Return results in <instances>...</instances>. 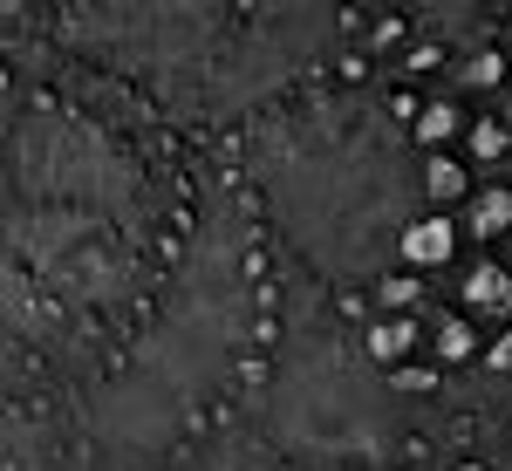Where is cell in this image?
<instances>
[{
	"label": "cell",
	"mask_w": 512,
	"mask_h": 471,
	"mask_svg": "<svg viewBox=\"0 0 512 471\" xmlns=\"http://www.w3.org/2000/svg\"><path fill=\"white\" fill-rule=\"evenodd\" d=\"M458 219L472 226V239H506L512 233V185H472Z\"/></svg>",
	"instance_id": "cell-10"
},
{
	"label": "cell",
	"mask_w": 512,
	"mask_h": 471,
	"mask_svg": "<svg viewBox=\"0 0 512 471\" xmlns=\"http://www.w3.org/2000/svg\"><path fill=\"white\" fill-rule=\"evenodd\" d=\"M451 48L444 41H431V35H410L403 41V55H396V69H403V82H431V76H451Z\"/></svg>",
	"instance_id": "cell-13"
},
{
	"label": "cell",
	"mask_w": 512,
	"mask_h": 471,
	"mask_svg": "<svg viewBox=\"0 0 512 471\" xmlns=\"http://www.w3.org/2000/svg\"><path fill=\"white\" fill-rule=\"evenodd\" d=\"M506 55H512V48H506Z\"/></svg>",
	"instance_id": "cell-24"
},
{
	"label": "cell",
	"mask_w": 512,
	"mask_h": 471,
	"mask_svg": "<svg viewBox=\"0 0 512 471\" xmlns=\"http://www.w3.org/2000/svg\"><path fill=\"white\" fill-rule=\"evenodd\" d=\"M383 390L390 396H437L444 390V369H437V362H403V369L383 376Z\"/></svg>",
	"instance_id": "cell-16"
},
{
	"label": "cell",
	"mask_w": 512,
	"mask_h": 471,
	"mask_svg": "<svg viewBox=\"0 0 512 471\" xmlns=\"http://www.w3.org/2000/svg\"><path fill=\"white\" fill-rule=\"evenodd\" d=\"M396 260L410 274H437L458 260V212H417L403 233H396Z\"/></svg>",
	"instance_id": "cell-5"
},
{
	"label": "cell",
	"mask_w": 512,
	"mask_h": 471,
	"mask_svg": "<svg viewBox=\"0 0 512 471\" xmlns=\"http://www.w3.org/2000/svg\"><path fill=\"white\" fill-rule=\"evenodd\" d=\"M417 192H424V212H451V205H465V198H472V164L451 157V151L417 157Z\"/></svg>",
	"instance_id": "cell-7"
},
{
	"label": "cell",
	"mask_w": 512,
	"mask_h": 471,
	"mask_svg": "<svg viewBox=\"0 0 512 471\" xmlns=\"http://www.w3.org/2000/svg\"><path fill=\"white\" fill-rule=\"evenodd\" d=\"M458 301L465 308H485V314H512V274L499 260H472L458 274Z\"/></svg>",
	"instance_id": "cell-9"
},
{
	"label": "cell",
	"mask_w": 512,
	"mask_h": 471,
	"mask_svg": "<svg viewBox=\"0 0 512 471\" xmlns=\"http://www.w3.org/2000/svg\"><path fill=\"white\" fill-rule=\"evenodd\" d=\"M451 471H485V465H465V458H458V465H451Z\"/></svg>",
	"instance_id": "cell-20"
},
{
	"label": "cell",
	"mask_w": 512,
	"mask_h": 471,
	"mask_svg": "<svg viewBox=\"0 0 512 471\" xmlns=\"http://www.w3.org/2000/svg\"><path fill=\"white\" fill-rule=\"evenodd\" d=\"M376 301L390 314H417L424 308V274H410V267H390V274L376 280Z\"/></svg>",
	"instance_id": "cell-15"
},
{
	"label": "cell",
	"mask_w": 512,
	"mask_h": 471,
	"mask_svg": "<svg viewBox=\"0 0 512 471\" xmlns=\"http://www.w3.org/2000/svg\"><path fill=\"white\" fill-rule=\"evenodd\" d=\"M465 144H472V164H485V171H506V164H512V123L499 117V110H485V117L465 123Z\"/></svg>",
	"instance_id": "cell-12"
},
{
	"label": "cell",
	"mask_w": 512,
	"mask_h": 471,
	"mask_svg": "<svg viewBox=\"0 0 512 471\" xmlns=\"http://www.w3.org/2000/svg\"><path fill=\"white\" fill-rule=\"evenodd\" d=\"M355 471H403V465H390V458H376V465H355Z\"/></svg>",
	"instance_id": "cell-19"
},
{
	"label": "cell",
	"mask_w": 512,
	"mask_h": 471,
	"mask_svg": "<svg viewBox=\"0 0 512 471\" xmlns=\"http://www.w3.org/2000/svg\"><path fill=\"white\" fill-rule=\"evenodd\" d=\"M506 76H512V55L499 41H478V48H465V55L451 62V82H458V89H499Z\"/></svg>",
	"instance_id": "cell-11"
},
{
	"label": "cell",
	"mask_w": 512,
	"mask_h": 471,
	"mask_svg": "<svg viewBox=\"0 0 512 471\" xmlns=\"http://www.w3.org/2000/svg\"><path fill=\"white\" fill-rule=\"evenodd\" d=\"M260 431L301 465H376L403 444L396 396L362 362L349 321L308 308L287 335H274V362L260 369Z\"/></svg>",
	"instance_id": "cell-4"
},
{
	"label": "cell",
	"mask_w": 512,
	"mask_h": 471,
	"mask_svg": "<svg viewBox=\"0 0 512 471\" xmlns=\"http://www.w3.org/2000/svg\"><path fill=\"white\" fill-rule=\"evenodd\" d=\"M499 471H512V465H499Z\"/></svg>",
	"instance_id": "cell-21"
},
{
	"label": "cell",
	"mask_w": 512,
	"mask_h": 471,
	"mask_svg": "<svg viewBox=\"0 0 512 471\" xmlns=\"http://www.w3.org/2000/svg\"><path fill=\"white\" fill-rule=\"evenodd\" d=\"M144 212V171L96 123L62 103H21L0 117V246L7 287L123 294L130 233Z\"/></svg>",
	"instance_id": "cell-2"
},
{
	"label": "cell",
	"mask_w": 512,
	"mask_h": 471,
	"mask_svg": "<svg viewBox=\"0 0 512 471\" xmlns=\"http://www.w3.org/2000/svg\"><path fill=\"white\" fill-rule=\"evenodd\" d=\"M485 369H492L499 383H512V328H499V335H492V349H485Z\"/></svg>",
	"instance_id": "cell-18"
},
{
	"label": "cell",
	"mask_w": 512,
	"mask_h": 471,
	"mask_svg": "<svg viewBox=\"0 0 512 471\" xmlns=\"http://www.w3.org/2000/svg\"><path fill=\"white\" fill-rule=\"evenodd\" d=\"M424 335H431L437 362H451V369H458V362H472V355H478V328L465 321V314H437V321L424 328Z\"/></svg>",
	"instance_id": "cell-14"
},
{
	"label": "cell",
	"mask_w": 512,
	"mask_h": 471,
	"mask_svg": "<svg viewBox=\"0 0 512 471\" xmlns=\"http://www.w3.org/2000/svg\"><path fill=\"white\" fill-rule=\"evenodd\" d=\"M246 178L274 233L328 287H376L396 267V233L424 212L410 130L376 89L321 82L260 110L246 130Z\"/></svg>",
	"instance_id": "cell-1"
},
{
	"label": "cell",
	"mask_w": 512,
	"mask_h": 471,
	"mask_svg": "<svg viewBox=\"0 0 512 471\" xmlns=\"http://www.w3.org/2000/svg\"><path fill=\"white\" fill-rule=\"evenodd\" d=\"M0 471H41L35 451L21 444V431H7V424H0Z\"/></svg>",
	"instance_id": "cell-17"
},
{
	"label": "cell",
	"mask_w": 512,
	"mask_h": 471,
	"mask_svg": "<svg viewBox=\"0 0 512 471\" xmlns=\"http://www.w3.org/2000/svg\"><path fill=\"white\" fill-rule=\"evenodd\" d=\"M506 274H512V267H506Z\"/></svg>",
	"instance_id": "cell-22"
},
{
	"label": "cell",
	"mask_w": 512,
	"mask_h": 471,
	"mask_svg": "<svg viewBox=\"0 0 512 471\" xmlns=\"http://www.w3.org/2000/svg\"><path fill=\"white\" fill-rule=\"evenodd\" d=\"M465 103H458V96H424V103H417V117H410V151H444V144H451V137H465Z\"/></svg>",
	"instance_id": "cell-8"
},
{
	"label": "cell",
	"mask_w": 512,
	"mask_h": 471,
	"mask_svg": "<svg viewBox=\"0 0 512 471\" xmlns=\"http://www.w3.org/2000/svg\"><path fill=\"white\" fill-rule=\"evenodd\" d=\"M253 233L233 198L205 205L192 253L178 280L164 287L151 328L137 335V349L117 376L89 403V431L117 458H151L192 424L212 396L226 390L239 355L253 349Z\"/></svg>",
	"instance_id": "cell-3"
},
{
	"label": "cell",
	"mask_w": 512,
	"mask_h": 471,
	"mask_svg": "<svg viewBox=\"0 0 512 471\" xmlns=\"http://www.w3.org/2000/svg\"><path fill=\"white\" fill-rule=\"evenodd\" d=\"M506 171H512V164H506Z\"/></svg>",
	"instance_id": "cell-23"
},
{
	"label": "cell",
	"mask_w": 512,
	"mask_h": 471,
	"mask_svg": "<svg viewBox=\"0 0 512 471\" xmlns=\"http://www.w3.org/2000/svg\"><path fill=\"white\" fill-rule=\"evenodd\" d=\"M355 342H362V362L369 369H403L410 355H417V342H424V321L417 314H376L369 328H355Z\"/></svg>",
	"instance_id": "cell-6"
}]
</instances>
